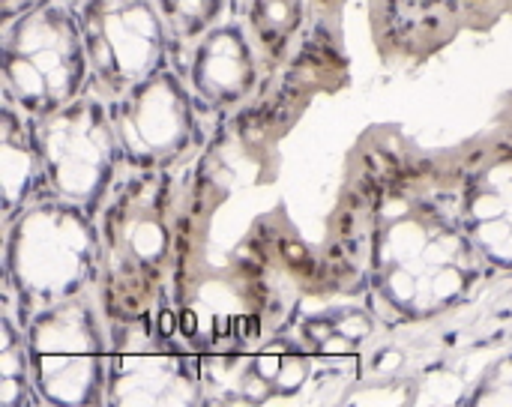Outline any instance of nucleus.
<instances>
[{
    "label": "nucleus",
    "mask_w": 512,
    "mask_h": 407,
    "mask_svg": "<svg viewBox=\"0 0 512 407\" xmlns=\"http://www.w3.org/2000/svg\"><path fill=\"white\" fill-rule=\"evenodd\" d=\"M3 312L21 327L96 285V213L63 198H39L3 219Z\"/></svg>",
    "instance_id": "7ed1b4c3"
},
{
    "label": "nucleus",
    "mask_w": 512,
    "mask_h": 407,
    "mask_svg": "<svg viewBox=\"0 0 512 407\" xmlns=\"http://www.w3.org/2000/svg\"><path fill=\"white\" fill-rule=\"evenodd\" d=\"M81 27L90 87L99 99L123 96L171 63L174 39L153 0H69Z\"/></svg>",
    "instance_id": "1a4fd4ad"
},
{
    "label": "nucleus",
    "mask_w": 512,
    "mask_h": 407,
    "mask_svg": "<svg viewBox=\"0 0 512 407\" xmlns=\"http://www.w3.org/2000/svg\"><path fill=\"white\" fill-rule=\"evenodd\" d=\"M126 171H180L207 144V117L168 63L108 102Z\"/></svg>",
    "instance_id": "6e6552de"
},
{
    "label": "nucleus",
    "mask_w": 512,
    "mask_h": 407,
    "mask_svg": "<svg viewBox=\"0 0 512 407\" xmlns=\"http://www.w3.org/2000/svg\"><path fill=\"white\" fill-rule=\"evenodd\" d=\"M96 297L108 321L156 312L177 276L180 225L174 171H123L96 213Z\"/></svg>",
    "instance_id": "f03ea898"
},
{
    "label": "nucleus",
    "mask_w": 512,
    "mask_h": 407,
    "mask_svg": "<svg viewBox=\"0 0 512 407\" xmlns=\"http://www.w3.org/2000/svg\"><path fill=\"white\" fill-rule=\"evenodd\" d=\"M459 192V216L495 270H512V153L468 171Z\"/></svg>",
    "instance_id": "9b49d317"
},
{
    "label": "nucleus",
    "mask_w": 512,
    "mask_h": 407,
    "mask_svg": "<svg viewBox=\"0 0 512 407\" xmlns=\"http://www.w3.org/2000/svg\"><path fill=\"white\" fill-rule=\"evenodd\" d=\"M24 345L39 405H108V318L93 288L33 315Z\"/></svg>",
    "instance_id": "39448f33"
},
{
    "label": "nucleus",
    "mask_w": 512,
    "mask_h": 407,
    "mask_svg": "<svg viewBox=\"0 0 512 407\" xmlns=\"http://www.w3.org/2000/svg\"><path fill=\"white\" fill-rule=\"evenodd\" d=\"M108 405H192L204 390V360L177 339L168 303L126 321H108Z\"/></svg>",
    "instance_id": "0eeeda50"
},
{
    "label": "nucleus",
    "mask_w": 512,
    "mask_h": 407,
    "mask_svg": "<svg viewBox=\"0 0 512 407\" xmlns=\"http://www.w3.org/2000/svg\"><path fill=\"white\" fill-rule=\"evenodd\" d=\"M486 270L459 216V192H390L381 201L369 234L372 297L381 315L399 324L438 318L471 297Z\"/></svg>",
    "instance_id": "f257e3e1"
},
{
    "label": "nucleus",
    "mask_w": 512,
    "mask_h": 407,
    "mask_svg": "<svg viewBox=\"0 0 512 407\" xmlns=\"http://www.w3.org/2000/svg\"><path fill=\"white\" fill-rule=\"evenodd\" d=\"M0 405H39V396L30 381V363H27V345H24V327L3 312V366H0Z\"/></svg>",
    "instance_id": "4468645a"
},
{
    "label": "nucleus",
    "mask_w": 512,
    "mask_h": 407,
    "mask_svg": "<svg viewBox=\"0 0 512 407\" xmlns=\"http://www.w3.org/2000/svg\"><path fill=\"white\" fill-rule=\"evenodd\" d=\"M42 3H51V0H3V24L12 21V18H18V15L27 12V9L42 6Z\"/></svg>",
    "instance_id": "dca6fc26"
},
{
    "label": "nucleus",
    "mask_w": 512,
    "mask_h": 407,
    "mask_svg": "<svg viewBox=\"0 0 512 407\" xmlns=\"http://www.w3.org/2000/svg\"><path fill=\"white\" fill-rule=\"evenodd\" d=\"M174 45L195 42L234 12V0H153Z\"/></svg>",
    "instance_id": "2eb2a0df"
},
{
    "label": "nucleus",
    "mask_w": 512,
    "mask_h": 407,
    "mask_svg": "<svg viewBox=\"0 0 512 407\" xmlns=\"http://www.w3.org/2000/svg\"><path fill=\"white\" fill-rule=\"evenodd\" d=\"M315 0H234V12L252 33L270 72L282 69L300 48Z\"/></svg>",
    "instance_id": "f8f14e48"
},
{
    "label": "nucleus",
    "mask_w": 512,
    "mask_h": 407,
    "mask_svg": "<svg viewBox=\"0 0 512 407\" xmlns=\"http://www.w3.org/2000/svg\"><path fill=\"white\" fill-rule=\"evenodd\" d=\"M171 66L180 72L207 120L243 111V105L261 93L264 75L270 72L264 54L258 51L237 12H231L195 42L174 45Z\"/></svg>",
    "instance_id": "9d476101"
},
{
    "label": "nucleus",
    "mask_w": 512,
    "mask_h": 407,
    "mask_svg": "<svg viewBox=\"0 0 512 407\" xmlns=\"http://www.w3.org/2000/svg\"><path fill=\"white\" fill-rule=\"evenodd\" d=\"M3 159H0V180H3V219L18 213L21 207L48 198L42 183V165L33 138V120L18 111L15 105L3 102Z\"/></svg>",
    "instance_id": "ddd939ff"
},
{
    "label": "nucleus",
    "mask_w": 512,
    "mask_h": 407,
    "mask_svg": "<svg viewBox=\"0 0 512 407\" xmlns=\"http://www.w3.org/2000/svg\"><path fill=\"white\" fill-rule=\"evenodd\" d=\"M87 87V51L69 0L42 3L3 24V102L45 117Z\"/></svg>",
    "instance_id": "20e7f679"
},
{
    "label": "nucleus",
    "mask_w": 512,
    "mask_h": 407,
    "mask_svg": "<svg viewBox=\"0 0 512 407\" xmlns=\"http://www.w3.org/2000/svg\"><path fill=\"white\" fill-rule=\"evenodd\" d=\"M30 120L45 195L99 213L126 171L108 102L84 90L69 105Z\"/></svg>",
    "instance_id": "423d86ee"
}]
</instances>
